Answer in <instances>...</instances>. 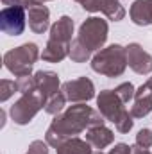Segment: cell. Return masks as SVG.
Instances as JSON below:
<instances>
[{
  "mask_svg": "<svg viewBox=\"0 0 152 154\" xmlns=\"http://www.w3.org/2000/svg\"><path fill=\"white\" fill-rule=\"evenodd\" d=\"M131 16L138 25L152 23V0H136L131 7Z\"/></svg>",
  "mask_w": 152,
  "mask_h": 154,
  "instance_id": "14",
  "label": "cell"
},
{
  "mask_svg": "<svg viewBox=\"0 0 152 154\" xmlns=\"http://www.w3.org/2000/svg\"><path fill=\"white\" fill-rule=\"evenodd\" d=\"M25 27V9L23 5H11L2 9L0 13V29L5 34L18 36L23 32Z\"/></svg>",
  "mask_w": 152,
  "mask_h": 154,
  "instance_id": "6",
  "label": "cell"
},
{
  "mask_svg": "<svg viewBox=\"0 0 152 154\" xmlns=\"http://www.w3.org/2000/svg\"><path fill=\"white\" fill-rule=\"evenodd\" d=\"M63 104H65V97L63 95H54L47 104V111L48 113H57V111H61Z\"/></svg>",
  "mask_w": 152,
  "mask_h": 154,
  "instance_id": "21",
  "label": "cell"
},
{
  "mask_svg": "<svg viewBox=\"0 0 152 154\" xmlns=\"http://www.w3.org/2000/svg\"><path fill=\"white\" fill-rule=\"evenodd\" d=\"M27 154H47V145L43 142H34L29 147V152Z\"/></svg>",
  "mask_w": 152,
  "mask_h": 154,
  "instance_id": "24",
  "label": "cell"
},
{
  "mask_svg": "<svg viewBox=\"0 0 152 154\" xmlns=\"http://www.w3.org/2000/svg\"><path fill=\"white\" fill-rule=\"evenodd\" d=\"M152 109V79L138 90L136 93V104L132 108V115L134 116H143Z\"/></svg>",
  "mask_w": 152,
  "mask_h": 154,
  "instance_id": "13",
  "label": "cell"
},
{
  "mask_svg": "<svg viewBox=\"0 0 152 154\" xmlns=\"http://www.w3.org/2000/svg\"><path fill=\"white\" fill-rule=\"evenodd\" d=\"M82 7L88 9V11H99V9H102L113 20L123 18V9L118 4V0H82Z\"/></svg>",
  "mask_w": 152,
  "mask_h": 154,
  "instance_id": "11",
  "label": "cell"
},
{
  "mask_svg": "<svg viewBox=\"0 0 152 154\" xmlns=\"http://www.w3.org/2000/svg\"><path fill=\"white\" fill-rule=\"evenodd\" d=\"M114 91H116V95L122 99V102H129V99L132 97L134 88H132V84H131V82H125V84H122L120 88H116Z\"/></svg>",
  "mask_w": 152,
  "mask_h": 154,
  "instance_id": "20",
  "label": "cell"
},
{
  "mask_svg": "<svg viewBox=\"0 0 152 154\" xmlns=\"http://www.w3.org/2000/svg\"><path fill=\"white\" fill-rule=\"evenodd\" d=\"M134 154H150V152H147V151H145L143 147H141V149H138V147H134Z\"/></svg>",
  "mask_w": 152,
  "mask_h": 154,
  "instance_id": "27",
  "label": "cell"
},
{
  "mask_svg": "<svg viewBox=\"0 0 152 154\" xmlns=\"http://www.w3.org/2000/svg\"><path fill=\"white\" fill-rule=\"evenodd\" d=\"M120 102H122V99L116 95V91H102L100 97H99V109L111 122L116 124L118 131L125 133L132 127V120H131L127 111H123Z\"/></svg>",
  "mask_w": 152,
  "mask_h": 154,
  "instance_id": "3",
  "label": "cell"
},
{
  "mask_svg": "<svg viewBox=\"0 0 152 154\" xmlns=\"http://www.w3.org/2000/svg\"><path fill=\"white\" fill-rule=\"evenodd\" d=\"M29 25L34 32H43L48 27V11L39 2L29 5Z\"/></svg>",
  "mask_w": 152,
  "mask_h": 154,
  "instance_id": "12",
  "label": "cell"
},
{
  "mask_svg": "<svg viewBox=\"0 0 152 154\" xmlns=\"http://www.w3.org/2000/svg\"><path fill=\"white\" fill-rule=\"evenodd\" d=\"M138 145H141L143 149H147V147H150L152 145V133L149 129H141L140 133H138Z\"/></svg>",
  "mask_w": 152,
  "mask_h": 154,
  "instance_id": "22",
  "label": "cell"
},
{
  "mask_svg": "<svg viewBox=\"0 0 152 154\" xmlns=\"http://www.w3.org/2000/svg\"><path fill=\"white\" fill-rule=\"evenodd\" d=\"M108 36V25L104 20L99 18H90L79 32V43H82L88 50H95L99 48Z\"/></svg>",
  "mask_w": 152,
  "mask_h": 154,
  "instance_id": "5",
  "label": "cell"
},
{
  "mask_svg": "<svg viewBox=\"0 0 152 154\" xmlns=\"http://www.w3.org/2000/svg\"><path fill=\"white\" fill-rule=\"evenodd\" d=\"M2 88H4V90H2L4 93H2L0 99H2V100H7V99L11 97V93L14 91V88H18V86H16L13 81H2Z\"/></svg>",
  "mask_w": 152,
  "mask_h": 154,
  "instance_id": "23",
  "label": "cell"
},
{
  "mask_svg": "<svg viewBox=\"0 0 152 154\" xmlns=\"http://www.w3.org/2000/svg\"><path fill=\"white\" fill-rule=\"evenodd\" d=\"M72 32H74V22H72L68 16H63V18H61V20L52 27V36H50V41L68 45V41H70V38H72Z\"/></svg>",
  "mask_w": 152,
  "mask_h": 154,
  "instance_id": "15",
  "label": "cell"
},
{
  "mask_svg": "<svg viewBox=\"0 0 152 154\" xmlns=\"http://www.w3.org/2000/svg\"><path fill=\"white\" fill-rule=\"evenodd\" d=\"M38 59V47L34 43H27L22 45L11 52H7L4 56V63L5 66L18 77H25L29 75L32 63Z\"/></svg>",
  "mask_w": 152,
  "mask_h": 154,
  "instance_id": "2",
  "label": "cell"
},
{
  "mask_svg": "<svg viewBox=\"0 0 152 154\" xmlns=\"http://www.w3.org/2000/svg\"><path fill=\"white\" fill-rule=\"evenodd\" d=\"M131 151H129V147L127 145H123V143H120V145H116L113 151H111V154H129Z\"/></svg>",
  "mask_w": 152,
  "mask_h": 154,
  "instance_id": "26",
  "label": "cell"
},
{
  "mask_svg": "<svg viewBox=\"0 0 152 154\" xmlns=\"http://www.w3.org/2000/svg\"><path fill=\"white\" fill-rule=\"evenodd\" d=\"M57 154H90V147L81 140H72L57 145Z\"/></svg>",
  "mask_w": 152,
  "mask_h": 154,
  "instance_id": "18",
  "label": "cell"
},
{
  "mask_svg": "<svg viewBox=\"0 0 152 154\" xmlns=\"http://www.w3.org/2000/svg\"><path fill=\"white\" fill-rule=\"evenodd\" d=\"M90 122L97 124V125H102V120H97L95 113L86 108V106H75L72 108L70 111H66L61 118H56L52 127L48 129L47 133V140L52 143V145H61L63 143V138L68 136V134H75L81 129H84Z\"/></svg>",
  "mask_w": 152,
  "mask_h": 154,
  "instance_id": "1",
  "label": "cell"
},
{
  "mask_svg": "<svg viewBox=\"0 0 152 154\" xmlns=\"http://www.w3.org/2000/svg\"><path fill=\"white\" fill-rule=\"evenodd\" d=\"M66 52H68V45L48 41V47L43 50V59H47V61H61L66 56Z\"/></svg>",
  "mask_w": 152,
  "mask_h": 154,
  "instance_id": "17",
  "label": "cell"
},
{
  "mask_svg": "<svg viewBox=\"0 0 152 154\" xmlns=\"http://www.w3.org/2000/svg\"><path fill=\"white\" fill-rule=\"evenodd\" d=\"M111 140H113V133L109 129H104L102 125H97L88 133V142H91L97 149L106 147L108 143H111Z\"/></svg>",
  "mask_w": 152,
  "mask_h": 154,
  "instance_id": "16",
  "label": "cell"
},
{
  "mask_svg": "<svg viewBox=\"0 0 152 154\" xmlns=\"http://www.w3.org/2000/svg\"><path fill=\"white\" fill-rule=\"evenodd\" d=\"M65 97L70 100H88L93 97V84L88 79H77L70 81L63 86Z\"/></svg>",
  "mask_w": 152,
  "mask_h": 154,
  "instance_id": "8",
  "label": "cell"
},
{
  "mask_svg": "<svg viewBox=\"0 0 152 154\" xmlns=\"http://www.w3.org/2000/svg\"><path fill=\"white\" fill-rule=\"evenodd\" d=\"M34 79H36V90L39 91V97H41L43 104L47 102L48 97L57 95L59 81H57L56 74H52V72H38Z\"/></svg>",
  "mask_w": 152,
  "mask_h": 154,
  "instance_id": "10",
  "label": "cell"
},
{
  "mask_svg": "<svg viewBox=\"0 0 152 154\" xmlns=\"http://www.w3.org/2000/svg\"><path fill=\"white\" fill-rule=\"evenodd\" d=\"M43 100L41 97H36L34 91L32 93H25L13 108H11V116L16 124H27L32 116L36 115L41 108Z\"/></svg>",
  "mask_w": 152,
  "mask_h": 154,
  "instance_id": "7",
  "label": "cell"
},
{
  "mask_svg": "<svg viewBox=\"0 0 152 154\" xmlns=\"http://www.w3.org/2000/svg\"><path fill=\"white\" fill-rule=\"evenodd\" d=\"M95 72L106 74L109 77L120 75L125 68V52L120 45H111L106 50H102L100 54L95 56L93 63H91Z\"/></svg>",
  "mask_w": 152,
  "mask_h": 154,
  "instance_id": "4",
  "label": "cell"
},
{
  "mask_svg": "<svg viewBox=\"0 0 152 154\" xmlns=\"http://www.w3.org/2000/svg\"><path fill=\"white\" fill-rule=\"evenodd\" d=\"M70 54H72V57H74L75 61H84V59L90 56V50H88L82 43H79V39H77L75 43H74V47H72V50H70Z\"/></svg>",
  "mask_w": 152,
  "mask_h": 154,
  "instance_id": "19",
  "label": "cell"
},
{
  "mask_svg": "<svg viewBox=\"0 0 152 154\" xmlns=\"http://www.w3.org/2000/svg\"><path fill=\"white\" fill-rule=\"evenodd\" d=\"M127 57H129V65L138 74H149L152 70V57L147 52H143V48L140 45H129Z\"/></svg>",
  "mask_w": 152,
  "mask_h": 154,
  "instance_id": "9",
  "label": "cell"
},
{
  "mask_svg": "<svg viewBox=\"0 0 152 154\" xmlns=\"http://www.w3.org/2000/svg\"><path fill=\"white\" fill-rule=\"evenodd\" d=\"M4 4H13V5H23V7L27 5V7H29V5H32V4H34V0H4Z\"/></svg>",
  "mask_w": 152,
  "mask_h": 154,
  "instance_id": "25",
  "label": "cell"
}]
</instances>
